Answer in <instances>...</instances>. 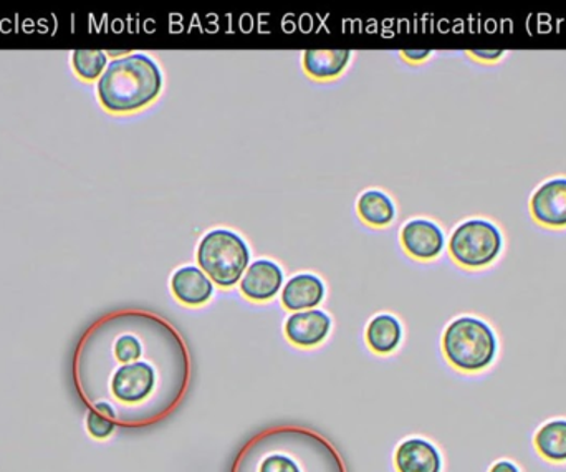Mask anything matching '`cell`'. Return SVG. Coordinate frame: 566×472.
I'll use <instances>...</instances> for the list:
<instances>
[{
    "label": "cell",
    "mask_w": 566,
    "mask_h": 472,
    "mask_svg": "<svg viewBox=\"0 0 566 472\" xmlns=\"http://www.w3.org/2000/svg\"><path fill=\"white\" fill-rule=\"evenodd\" d=\"M248 244L241 235L227 229H216L204 235L197 249V263L203 273L224 289L236 286L249 269Z\"/></svg>",
    "instance_id": "277c9868"
},
{
    "label": "cell",
    "mask_w": 566,
    "mask_h": 472,
    "mask_svg": "<svg viewBox=\"0 0 566 472\" xmlns=\"http://www.w3.org/2000/svg\"><path fill=\"white\" fill-rule=\"evenodd\" d=\"M284 286V270L272 261H255L245 270L241 290L248 299L254 302H265L274 299Z\"/></svg>",
    "instance_id": "9c48e42d"
},
{
    "label": "cell",
    "mask_w": 566,
    "mask_h": 472,
    "mask_svg": "<svg viewBox=\"0 0 566 472\" xmlns=\"http://www.w3.org/2000/svg\"><path fill=\"white\" fill-rule=\"evenodd\" d=\"M358 213L368 225L383 228L395 219V204L382 191H366L358 201Z\"/></svg>",
    "instance_id": "2e32d148"
},
{
    "label": "cell",
    "mask_w": 566,
    "mask_h": 472,
    "mask_svg": "<svg viewBox=\"0 0 566 472\" xmlns=\"http://www.w3.org/2000/svg\"><path fill=\"white\" fill-rule=\"evenodd\" d=\"M230 472H347V465L320 433L275 426L255 435L239 451Z\"/></svg>",
    "instance_id": "6da1fadb"
},
{
    "label": "cell",
    "mask_w": 566,
    "mask_h": 472,
    "mask_svg": "<svg viewBox=\"0 0 566 472\" xmlns=\"http://www.w3.org/2000/svg\"><path fill=\"white\" fill-rule=\"evenodd\" d=\"M350 50H306L303 65L313 78H334L350 62Z\"/></svg>",
    "instance_id": "9a60e30c"
},
{
    "label": "cell",
    "mask_w": 566,
    "mask_h": 472,
    "mask_svg": "<svg viewBox=\"0 0 566 472\" xmlns=\"http://www.w3.org/2000/svg\"><path fill=\"white\" fill-rule=\"evenodd\" d=\"M532 216L549 228L566 226V178L546 181L537 190L530 203Z\"/></svg>",
    "instance_id": "8992f818"
},
{
    "label": "cell",
    "mask_w": 566,
    "mask_h": 472,
    "mask_svg": "<svg viewBox=\"0 0 566 472\" xmlns=\"http://www.w3.org/2000/svg\"><path fill=\"white\" fill-rule=\"evenodd\" d=\"M107 53L101 50H76L73 52V66L82 78L95 80L104 75Z\"/></svg>",
    "instance_id": "e0dca14e"
},
{
    "label": "cell",
    "mask_w": 566,
    "mask_h": 472,
    "mask_svg": "<svg viewBox=\"0 0 566 472\" xmlns=\"http://www.w3.org/2000/svg\"><path fill=\"white\" fill-rule=\"evenodd\" d=\"M402 327L398 318L389 314L377 315L368 325V346L373 352L388 355L401 343Z\"/></svg>",
    "instance_id": "5bb4252c"
},
{
    "label": "cell",
    "mask_w": 566,
    "mask_h": 472,
    "mask_svg": "<svg viewBox=\"0 0 566 472\" xmlns=\"http://www.w3.org/2000/svg\"><path fill=\"white\" fill-rule=\"evenodd\" d=\"M115 427H117V423L111 421L110 417L98 413V411L92 410L89 411L88 416H86V429H88V433L93 438H110V436L113 435Z\"/></svg>",
    "instance_id": "ac0fdd59"
},
{
    "label": "cell",
    "mask_w": 566,
    "mask_h": 472,
    "mask_svg": "<svg viewBox=\"0 0 566 472\" xmlns=\"http://www.w3.org/2000/svg\"><path fill=\"white\" fill-rule=\"evenodd\" d=\"M398 472H443V456L439 449L422 438H409L396 449Z\"/></svg>",
    "instance_id": "30bf717a"
},
{
    "label": "cell",
    "mask_w": 566,
    "mask_h": 472,
    "mask_svg": "<svg viewBox=\"0 0 566 472\" xmlns=\"http://www.w3.org/2000/svg\"><path fill=\"white\" fill-rule=\"evenodd\" d=\"M447 362L462 373H481L494 363L498 341L491 325L478 317H459L444 331Z\"/></svg>",
    "instance_id": "3957f363"
},
{
    "label": "cell",
    "mask_w": 566,
    "mask_h": 472,
    "mask_svg": "<svg viewBox=\"0 0 566 472\" xmlns=\"http://www.w3.org/2000/svg\"><path fill=\"white\" fill-rule=\"evenodd\" d=\"M430 50H406V52H402V56H405L406 59L411 60V62H421V60L430 57Z\"/></svg>",
    "instance_id": "ffe728a7"
},
{
    "label": "cell",
    "mask_w": 566,
    "mask_h": 472,
    "mask_svg": "<svg viewBox=\"0 0 566 472\" xmlns=\"http://www.w3.org/2000/svg\"><path fill=\"white\" fill-rule=\"evenodd\" d=\"M402 245L416 259H436L444 249V232L427 219H412L402 228Z\"/></svg>",
    "instance_id": "52a82bcc"
},
{
    "label": "cell",
    "mask_w": 566,
    "mask_h": 472,
    "mask_svg": "<svg viewBox=\"0 0 566 472\" xmlns=\"http://www.w3.org/2000/svg\"><path fill=\"white\" fill-rule=\"evenodd\" d=\"M533 448L550 464H566V417L545 421L533 435Z\"/></svg>",
    "instance_id": "4fadbf2b"
},
{
    "label": "cell",
    "mask_w": 566,
    "mask_h": 472,
    "mask_svg": "<svg viewBox=\"0 0 566 472\" xmlns=\"http://www.w3.org/2000/svg\"><path fill=\"white\" fill-rule=\"evenodd\" d=\"M489 472H522V469L510 459H498L489 468Z\"/></svg>",
    "instance_id": "d6986e66"
},
{
    "label": "cell",
    "mask_w": 566,
    "mask_h": 472,
    "mask_svg": "<svg viewBox=\"0 0 566 472\" xmlns=\"http://www.w3.org/2000/svg\"><path fill=\"white\" fill-rule=\"evenodd\" d=\"M325 286L320 277L313 274H299L292 277L281 292V304L292 312L313 311L322 304Z\"/></svg>",
    "instance_id": "7c38bea8"
},
{
    "label": "cell",
    "mask_w": 566,
    "mask_h": 472,
    "mask_svg": "<svg viewBox=\"0 0 566 472\" xmlns=\"http://www.w3.org/2000/svg\"><path fill=\"white\" fill-rule=\"evenodd\" d=\"M171 289L181 304L200 307L213 296L214 283L200 267L185 266L176 270L171 279Z\"/></svg>",
    "instance_id": "8fae6325"
},
{
    "label": "cell",
    "mask_w": 566,
    "mask_h": 472,
    "mask_svg": "<svg viewBox=\"0 0 566 472\" xmlns=\"http://www.w3.org/2000/svg\"><path fill=\"white\" fill-rule=\"evenodd\" d=\"M472 56L478 57V59L497 60L498 57L504 56V52H502V50H492V52H485V50H474Z\"/></svg>",
    "instance_id": "44dd1931"
},
{
    "label": "cell",
    "mask_w": 566,
    "mask_h": 472,
    "mask_svg": "<svg viewBox=\"0 0 566 472\" xmlns=\"http://www.w3.org/2000/svg\"><path fill=\"white\" fill-rule=\"evenodd\" d=\"M449 251L459 266L481 269L494 263L501 254V231L484 219H470L454 231Z\"/></svg>",
    "instance_id": "5b68a950"
},
{
    "label": "cell",
    "mask_w": 566,
    "mask_h": 472,
    "mask_svg": "<svg viewBox=\"0 0 566 472\" xmlns=\"http://www.w3.org/2000/svg\"><path fill=\"white\" fill-rule=\"evenodd\" d=\"M332 318L323 311L296 312L286 324V335L293 346L310 349L328 337Z\"/></svg>",
    "instance_id": "ba28073f"
},
{
    "label": "cell",
    "mask_w": 566,
    "mask_h": 472,
    "mask_svg": "<svg viewBox=\"0 0 566 472\" xmlns=\"http://www.w3.org/2000/svg\"><path fill=\"white\" fill-rule=\"evenodd\" d=\"M162 88L158 63L143 53L113 60L98 82L101 104L113 113L140 110L156 100Z\"/></svg>",
    "instance_id": "7a4b0ae2"
}]
</instances>
